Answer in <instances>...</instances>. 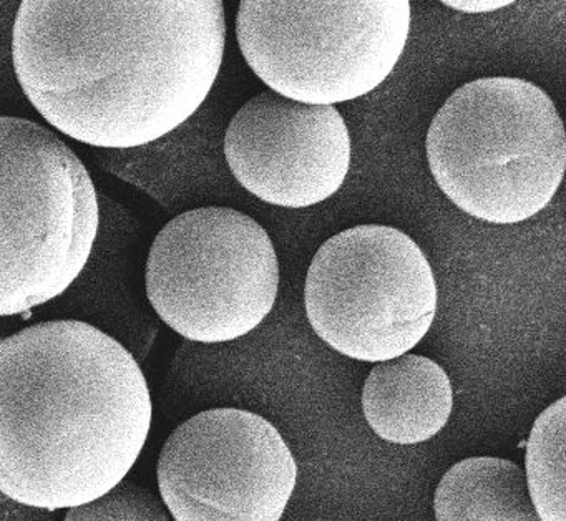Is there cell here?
<instances>
[{"instance_id":"3","label":"cell","mask_w":566,"mask_h":521,"mask_svg":"<svg viewBox=\"0 0 566 521\" xmlns=\"http://www.w3.org/2000/svg\"><path fill=\"white\" fill-rule=\"evenodd\" d=\"M426 148L443 195L490 225L538 215L565 175V128L555 103L535 83L513 76L455 90L433 116Z\"/></svg>"},{"instance_id":"7","label":"cell","mask_w":566,"mask_h":521,"mask_svg":"<svg viewBox=\"0 0 566 521\" xmlns=\"http://www.w3.org/2000/svg\"><path fill=\"white\" fill-rule=\"evenodd\" d=\"M437 301L426 252L406 232L384 225L354 226L327 239L304 285L317 337L373 364L409 354L432 327Z\"/></svg>"},{"instance_id":"5","label":"cell","mask_w":566,"mask_h":521,"mask_svg":"<svg viewBox=\"0 0 566 521\" xmlns=\"http://www.w3.org/2000/svg\"><path fill=\"white\" fill-rule=\"evenodd\" d=\"M409 0H243L237 37L254 75L277 95L333 106L374 92L409 40Z\"/></svg>"},{"instance_id":"11","label":"cell","mask_w":566,"mask_h":521,"mask_svg":"<svg viewBox=\"0 0 566 521\" xmlns=\"http://www.w3.org/2000/svg\"><path fill=\"white\" fill-rule=\"evenodd\" d=\"M437 521H539L526 488L525 471L499 457L457 461L433 494Z\"/></svg>"},{"instance_id":"10","label":"cell","mask_w":566,"mask_h":521,"mask_svg":"<svg viewBox=\"0 0 566 521\" xmlns=\"http://www.w3.org/2000/svg\"><path fill=\"white\" fill-rule=\"evenodd\" d=\"M452 408V382L446 368L426 355L380 362L364 382V418L389 444L430 440L446 427Z\"/></svg>"},{"instance_id":"8","label":"cell","mask_w":566,"mask_h":521,"mask_svg":"<svg viewBox=\"0 0 566 521\" xmlns=\"http://www.w3.org/2000/svg\"><path fill=\"white\" fill-rule=\"evenodd\" d=\"M158 491L175 521H281L297 483L276 427L241 408H210L178 425L161 448Z\"/></svg>"},{"instance_id":"4","label":"cell","mask_w":566,"mask_h":521,"mask_svg":"<svg viewBox=\"0 0 566 521\" xmlns=\"http://www.w3.org/2000/svg\"><path fill=\"white\" fill-rule=\"evenodd\" d=\"M97 189L52 129L0 116V317L64 294L97 239Z\"/></svg>"},{"instance_id":"1","label":"cell","mask_w":566,"mask_h":521,"mask_svg":"<svg viewBox=\"0 0 566 521\" xmlns=\"http://www.w3.org/2000/svg\"><path fill=\"white\" fill-rule=\"evenodd\" d=\"M220 0H28L12 27L19 85L39 115L95 148L147 146L191 118L221 70Z\"/></svg>"},{"instance_id":"2","label":"cell","mask_w":566,"mask_h":521,"mask_svg":"<svg viewBox=\"0 0 566 521\" xmlns=\"http://www.w3.org/2000/svg\"><path fill=\"white\" fill-rule=\"evenodd\" d=\"M134 355L87 322L49 321L0 341V493L71 510L111 491L150 435Z\"/></svg>"},{"instance_id":"14","label":"cell","mask_w":566,"mask_h":521,"mask_svg":"<svg viewBox=\"0 0 566 521\" xmlns=\"http://www.w3.org/2000/svg\"><path fill=\"white\" fill-rule=\"evenodd\" d=\"M513 3L515 2H512V0H460V2L442 0V6L463 13H492L503 9V7L513 6Z\"/></svg>"},{"instance_id":"6","label":"cell","mask_w":566,"mask_h":521,"mask_svg":"<svg viewBox=\"0 0 566 521\" xmlns=\"http://www.w3.org/2000/svg\"><path fill=\"white\" fill-rule=\"evenodd\" d=\"M145 288L158 317L181 337L223 344L273 311L280 262L266 229L223 206L191 209L155 238Z\"/></svg>"},{"instance_id":"12","label":"cell","mask_w":566,"mask_h":521,"mask_svg":"<svg viewBox=\"0 0 566 521\" xmlns=\"http://www.w3.org/2000/svg\"><path fill=\"white\" fill-rule=\"evenodd\" d=\"M566 397L536 418L525 455V480L539 521H566Z\"/></svg>"},{"instance_id":"13","label":"cell","mask_w":566,"mask_h":521,"mask_svg":"<svg viewBox=\"0 0 566 521\" xmlns=\"http://www.w3.org/2000/svg\"><path fill=\"white\" fill-rule=\"evenodd\" d=\"M64 521H170L164 501L144 484L124 480L107 493L71 508Z\"/></svg>"},{"instance_id":"9","label":"cell","mask_w":566,"mask_h":521,"mask_svg":"<svg viewBox=\"0 0 566 521\" xmlns=\"http://www.w3.org/2000/svg\"><path fill=\"white\" fill-rule=\"evenodd\" d=\"M224 158L237 181L261 201L310 208L346 181L353 142L334 106L304 105L266 90L231 118Z\"/></svg>"}]
</instances>
